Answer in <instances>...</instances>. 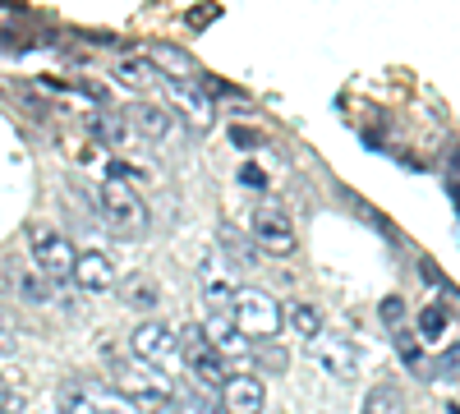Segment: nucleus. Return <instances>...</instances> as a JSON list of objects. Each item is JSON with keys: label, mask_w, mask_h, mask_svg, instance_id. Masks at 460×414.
<instances>
[{"label": "nucleus", "mask_w": 460, "mask_h": 414, "mask_svg": "<svg viewBox=\"0 0 460 414\" xmlns=\"http://www.w3.org/2000/svg\"><path fill=\"white\" fill-rule=\"evenodd\" d=\"M55 410L60 414H143L124 392H115L101 378H65L55 387Z\"/></svg>", "instance_id": "f257e3e1"}, {"label": "nucleus", "mask_w": 460, "mask_h": 414, "mask_svg": "<svg viewBox=\"0 0 460 414\" xmlns=\"http://www.w3.org/2000/svg\"><path fill=\"white\" fill-rule=\"evenodd\" d=\"M97 212L106 221V230H115L120 240H143L148 235V203L124 180H101L97 185Z\"/></svg>", "instance_id": "f03ea898"}, {"label": "nucleus", "mask_w": 460, "mask_h": 414, "mask_svg": "<svg viewBox=\"0 0 460 414\" xmlns=\"http://www.w3.org/2000/svg\"><path fill=\"white\" fill-rule=\"evenodd\" d=\"M226 313L249 341H272L285 327V308L276 304V294H267L263 285H240Z\"/></svg>", "instance_id": "7ed1b4c3"}, {"label": "nucleus", "mask_w": 460, "mask_h": 414, "mask_svg": "<svg viewBox=\"0 0 460 414\" xmlns=\"http://www.w3.org/2000/svg\"><path fill=\"white\" fill-rule=\"evenodd\" d=\"M175 345H180V359H185L189 378L203 387V392H221L230 382V369L221 364V355L208 345V336H203V327L198 322H189V327L175 331Z\"/></svg>", "instance_id": "20e7f679"}, {"label": "nucleus", "mask_w": 460, "mask_h": 414, "mask_svg": "<svg viewBox=\"0 0 460 414\" xmlns=\"http://www.w3.org/2000/svg\"><path fill=\"white\" fill-rule=\"evenodd\" d=\"M249 240L258 244V253H272V258H290V253L299 249V230L295 221L285 217V207L276 203H258L249 212Z\"/></svg>", "instance_id": "39448f33"}, {"label": "nucleus", "mask_w": 460, "mask_h": 414, "mask_svg": "<svg viewBox=\"0 0 460 414\" xmlns=\"http://www.w3.org/2000/svg\"><path fill=\"white\" fill-rule=\"evenodd\" d=\"M28 253H33V267L46 276L51 285H60V281H69V272H74V258H78V249L69 244V235H60L55 226H33L28 230Z\"/></svg>", "instance_id": "423d86ee"}, {"label": "nucleus", "mask_w": 460, "mask_h": 414, "mask_svg": "<svg viewBox=\"0 0 460 414\" xmlns=\"http://www.w3.org/2000/svg\"><path fill=\"white\" fill-rule=\"evenodd\" d=\"M120 382H110L115 392H124L134 405H166V401H175V382L166 378V373H157L152 364H138V359H124L120 369Z\"/></svg>", "instance_id": "0eeeda50"}, {"label": "nucleus", "mask_w": 460, "mask_h": 414, "mask_svg": "<svg viewBox=\"0 0 460 414\" xmlns=\"http://www.w3.org/2000/svg\"><path fill=\"white\" fill-rule=\"evenodd\" d=\"M157 87H161L166 110H171L175 120H185L189 129H212V120H217V106H212V97H208L198 83H185V78H161Z\"/></svg>", "instance_id": "6e6552de"}, {"label": "nucleus", "mask_w": 460, "mask_h": 414, "mask_svg": "<svg viewBox=\"0 0 460 414\" xmlns=\"http://www.w3.org/2000/svg\"><path fill=\"white\" fill-rule=\"evenodd\" d=\"M308 359L318 364L322 373H331L336 382H350L359 378V355H354V345L345 336H336V331H318L313 341H304Z\"/></svg>", "instance_id": "1a4fd4ad"}, {"label": "nucleus", "mask_w": 460, "mask_h": 414, "mask_svg": "<svg viewBox=\"0 0 460 414\" xmlns=\"http://www.w3.org/2000/svg\"><path fill=\"white\" fill-rule=\"evenodd\" d=\"M129 355L138 364H152V369H166V364L180 355L175 345V331L166 327L161 317H148V322H138V327L129 331Z\"/></svg>", "instance_id": "9d476101"}, {"label": "nucleus", "mask_w": 460, "mask_h": 414, "mask_svg": "<svg viewBox=\"0 0 460 414\" xmlns=\"http://www.w3.org/2000/svg\"><path fill=\"white\" fill-rule=\"evenodd\" d=\"M0 290H5V294H14V299H23V304L42 308V304H51V290H55V285L46 281L42 272H37L33 262L5 258V262H0Z\"/></svg>", "instance_id": "9b49d317"}, {"label": "nucleus", "mask_w": 460, "mask_h": 414, "mask_svg": "<svg viewBox=\"0 0 460 414\" xmlns=\"http://www.w3.org/2000/svg\"><path fill=\"white\" fill-rule=\"evenodd\" d=\"M198 327H203L208 345L221 355V364H226V369H230V364H249V359H253V341L244 336L235 322H230V313H208Z\"/></svg>", "instance_id": "f8f14e48"}, {"label": "nucleus", "mask_w": 460, "mask_h": 414, "mask_svg": "<svg viewBox=\"0 0 460 414\" xmlns=\"http://www.w3.org/2000/svg\"><path fill=\"white\" fill-rule=\"evenodd\" d=\"M198 290H203V299H208L212 313H226L230 299H235V290H240L235 267H230L226 258H217V253H208V258L198 262Z\"/></svg>", "instance_id": "ddd939ff"}, {"label": "nucleus", "mask_w": 460, "mask_h": 414, "mask_svg": "<svg viewBox=\"0 0 460 414\" xmlns=\"http://www.w3.org/2000/svg\"><path fill=\"white\" fill-rule=\"evenodd\" d=\"M221 410L226 414H263L267 410V387L249 373H235V378L221 387Z\"/></svg>", "instance_id": "4468645a"}, {"label": "nucleus", "mask_w": 460, "mask_h": 414, "mask_svg": "<svg viewBox=\"0 0 460 414\" xmlns=\"http://www.w3.org/2000/svg\"><path fill=\"white\" fill-rule=\"evenodd\" d=\"M120 115H124V124H129L134 134H143V138H152V143L175 134V115L166 106H152V101H129V110H120Z\"/></svg>", "instance_id": "2eb2a0df"}, {"label": "nucleus", "mask_w": 460, "mask_h": 414, "mask_svg": "<svg viewBox=\"0 0 460 414\" xmlns=\"http://www.w3.org/2000/svg\"><path fill=\"white\" fill-rule=\"evenodd\" d=\"M69 281H74L78 290H88V294L110 290V285H115V262H110L106 253L88 249V253H78V258H74V272H69Z\"/></svg>", "instance_id": "dca6fc26"}, {"label": "nucleus", "mask_w": 460, "mask_h": 414, "mask_svg": "<svg viewBox=\"0 0 460 414\" xmlns=\"http://www.w3.org/2000/svg\"><path fill=\"white\" fill-rule=\"evenodd\" d=\"M148 65H152L161 78H185V83L198 78V65L189 60V51H180V46H171V42H152V46H148Z\"/></svg>", "instance_id": "f3484780"}, {"label": "nucleus", "mask_w": 460, "mask_h": 414, "mask_svg": "<svg viewBox=\"0 0 460 414\" xmlns=\"http://www.w3.org/2000/svg\"><path fill=\"white\" fill-rule=\"evenodd\" d=\"M217 244L226 249V258H230V267L240 262V267H263V253H258V244L244 235V230H235V226H221L217 230Z\"/></svg>", "instance_id": "a211bd4d"}, {"label": "nucleus", "mask_w": 460, "mask_h": 414, "mask_svg": "<svg viewBox=\"0 0 460 414\" xmlns=\"http://www.w3.org/2000/svg\"><path fill=\"white\" fill-rule=\"evenodd\" d=\"M120 294H124V308H134V313H157L161 308V285L152 276H129L120 285Z\"/></svg>", "instance_id": "6ab92c4d"}, {"label": "nucleus", "mask_w": 460, "mask_h": 414, "mask_svg": "<svg viewBox=\"0 0 460 414\" xmlns=\"http://www.w3.org/2000/svg\"><path fill=\"white\" fill-rule=\"evenodd\" d=\"M115 78H120V87H129V92H148V87L161 83V74L148 65V55H129V60H120V65H115Z\"/></svg>", "instance_id": "aec40b11"}, {"label": "nucleus", "mask_w": 460, "mask_h": 414, "mask_svg": "<svg viewBox=\"0 0 460 414\" xmlns=\"http://www.w3.org/2000/svg\"><path fill=\"white\" fill-rule=\"evenodd\" d=\"M359 414H405V396L396 382H378V387H368Z\"/></svg>", "instance_id": "412c9836"}, {"label": "nucleus", "mask_w": 460, "mask_h": 414, "mask_svg": "<svg viewBox=\"0 0 460 414\" xmlns=\"http://www.w3.org/2000/svg\"><path fill=\"white\" fill-rule=\"evenodd\" d=\"M60 148H65L78 166H97L101 162V143L92 138L88 129H60Z\"/></svg>", "instance_id": "4be33fe9"}, {"label": "nucleus", "mask_w": 460, "mask_h": 414, "mask_svg": "<svg viewBox=\"0 0 460 414\" xmlns=\"http://www.w3.org/2000/svg\"><path fill=\"white\" fill-rule=\"evenodd\" d=\"M285 322H290L304 341H313L322 331V313H318V304H308V299H295V304L285 308Z\"/></svg>", "instance_id": "5701e85b"}, {"label": "nucleus", "mask_w": 460, "mask_h": 414, "mask_svg": "<svg viewBox=\"0 0 460 414\" xmlns=\"http://www.w3.org/2000/svg\"><path fill=\"white\" fill-rule=\"evenodd\" d=\"M447 327H451V313L442 304H424V308H419V345H424V341H428V345L442 341Z\"/></svg>", "instance_id": "b1692460"}, {"label": "nucleus", "mask_w": 460, "mask_h": 414, "mask_svg": "<svg viewBox=\"0 0 460 414\" xmlns=\"http://www.w3.org/2000/svg\"><path fill=\"white\" fill-rule=\"evenodd\" d=\"M396 350H401V359L410 364V369H419V378H424V345H419V336H410L405 327H396Z\"/></svg>", "instance_id": "393cba45"}, {"label": "nucleus", "mask_w": 460, "mask_h": 414, "mask_svg": "<svg viewBox=\"0 0 460 414\" xmlns=\"http://www.w3.org/2000/svg\"><path fill=\"white\" fill-rule=\"evenodd\" d=\"M460 373V345H451L438 364H428V378H456Z\"/></svg>", "instance_id": "a878e982"}, {"label": "nucleus", "mask_w": 460, "mask_h": 414, "mask_svg": "<svg viewBox=\"0 0 460 414\" xmlns=\"http://www.w3.org/2000/svg\"><path fill=\"white\" fill-rule=\"evenodd\" d=\"M378 313H382V322H387V327H401V322H405V304H401V294H387V299H382V308H378Z\"/></svg>", "instance_id": "bb28decb"}, {"label": "nucleus", "mask_w": 460, "mask_h": 414, "mask_svg": "<svg viewBox=\"0 0 460 414\" xmlns=\"http://www.w3.org/2000/svg\"><path fill=\"white\" fill-rule=\"evenodd\" d=\"M175 414H226V410H221V405H212L208 396H189V401H180Z\"/></svg>", "instance_id": "cd10ccee"}, {"label": "nucleus", "mask_w": 460, "mask_h": 414, "mask_svg": "<svg viewBox=\"0 0 460 414\" xmlns=\"http://www.w3.org/2000/svg\"><path fill=\"white\" fill-rule=\"evenodd\" d=\"M240 180H244V185H253V189H267V175L258 171V166H249V162L240 166Z\"/></svg>", "instance_id": "c85d7f7f"}, {"label": "nucleus", "mask_w": 460, "mask_h": 414, "mask_svg": "<svg viewBox=\"0 0 460 414\" xmlns=\"http://www.w3.org/2000/svg\"><path fill=\"white\" fill-rule=\"evenodd\" d=\"M230 138L240 143V148H253V143H263V138H258V134H253V129H240V124L230 129Z\"/></svg>", "instance_id": "c756f323"}, {"label": "nucleus", "mask_w": 460, "mask_h": 414, "mask_svg": "<svg viewBox=\"0 0 460 414\" xmlns=\"http://www.w3.org/2000/svg\"><path fill=\"white\" fill-rule=\"evenodd\" d=\"M447 171H451V180H456V189H460V148L447 157Z\"/></svg>", "instance_id": "7c9ffc66"}, {"label": "nucleus", "mask_w": 460, "mask_h": 414, "mask_svg": "<svg viewBox=\"0 0 460 414\" xmlns=\"http://www.w3.org/2000/svg\"><path fill=\"white\" fill-rule=\"evenodd\" d=\"M0 317H5V322H10V308H5V290H0Z\"/></svg>", "instance_id": "2f4dec72"}, {"label": "nucleus", "mask_w": 460, "mask_h": 414, "mask_svg": "<svg viewBox=\"0 0 460 414\" xmlns=\"http://www.w3.org/2000/svg\"><path fill=\"white\" fill-rule=\"evenodd\" d=\"M451 194H456V207H460V189H451Z\"/></svg>", "instance_id": "473e14b6"}, {"label": "nucleus", "mask_w": 460, "mask_h": 414, "mask_svg": "<svg viewBox=\"0 0 460 414\" xmlns=\"http://www.w3.org/2000/svg\"><path fill=\"white\" fill-rule=\"evenodd\" d=\"M0 396H5V387H0Z\"/></svg>", "instance_id": "72a5a7b5"}]
</instances>
